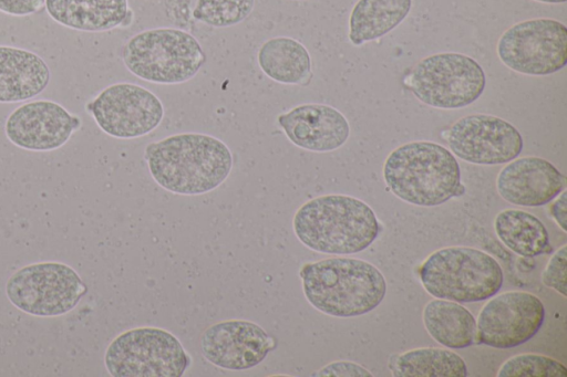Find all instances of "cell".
<instances>
[{
    "instance_id": "15",
    "label": "cell",
    "mask_w": 567,
    "mask_h": 377,
    "mask_svg": "<svg viewBox=\"0 0 567 377\" xmlns=\"http://www.w3.org/2000/svg\"><path fill=\"white\" fill-rule=\"evenodd\" d=\"M81 119L50 100L24 103L14 108L4 124L7 138L31 151H51L62 147L80 127Z\"/></svg>"
},
{
    "instance_id": "11",
    "label": "cell",
    "mask_w": 567,
    "mask_h": 377,
    "mask_svg": "<svg viewBox=\"0 0 567 377\" xmlns=\"http://www.w3.org/2000/svg\"><path fill=\"white\" fill-rule=\"evenodd\" d=\"M87 111L105 134L122 139L151 133L164 117L161 100L146 87L128 82L103 88L87 104Z\"/></svg>"
},
{
    "instance_id": "23",
    "label": "cell",
    "mask_w": 567,
    "mask_h": 377,
    "mask_svg": "<svg viewBox=\"0 0 567 377\" xmlns=\"http://www.w3.org/2000/svg\"><path fill=\"white\" fill-rule=\"evenodd\" d=\"M497 238L514 253L534 258L550 250L545 224L533 213L519 209H505L494 220Z\"/></svg>"
},
{
    "instance_id": "20",
    "label": "cell",
    "mask_w": 567,
    "mask_h": 377,
    "mask_svg": "<svg viewBox=\"0 0 567 377\" xmlns=\"http://www.w3.org/2000/svg\"><path fill=\"white\" fill-rule=\"evenodd\" d=\"M423 324L430 336L452 349L475 343L476 318L461 303L434 299L423 308Z\"/></svg>"
},
{
    "instance_id": "21",
    "label": "cell",
    "mask_w": 567,
    "mask_h": 377,
    "mask_svg": "<svg viewBox=\"0 0 567 377\" xmlns=\"http://www.w3.org/2000/svg\"><path fill=\"white\" fill-rule=\"evenodd\" d=\"M412 0H358L349 17L348 38L353 45L378 40L409 15Z\"/></svg>"
},
{
    "instance_id": "6",
    "label": "cell",
    "mask_w": 567,
    "mask_h": 377,
    "mask_svg": "<svg viewBox=\"0 0 567 377\" xmlns=\"http://www.w3.org/2000/svg\"><path fill=\"white\" fill-rule=\"evenodd\" d=\"M122 60L141 80L181 84L199 72L206 55L193 34L176 28H155L130 38L122 49Z\"/></svg>"
},
{
    "instance_id": "10",
    "label": "cell",
    "mask_w": 567,
    "mask_h": 377,
    "mask_svg": "<svg viewBox=\"0 0 567 377\" xmlns=\"http://www.w3.org/2000/svg\"><path fill=\"white\" fill-rule=\"evenodd\" d=\"M496 51L501 62L515 72L554 74L567 63V28L549 18L525 20L503 32Z\"/></svg>"
},
{
    "instance_id": "14",
    "label": "cell",
    "mask_w": 567,
    "mask_h": 377,
    "mask_svg": "<svg viewBox=\"0 0 567 377\" xmlns=\"http://www.w3.org/2000/svg\"><path fill=\"white\" fill-rule=\"evenodd\" d=\"M277 341L258 324L244 320L218 322L200 336L203 356L228 370H246L260 364Z\"/></svg>"
},
{
    "instance_id": "13",
    "label": "cell",
    "mask_w": 567,
    "mask_h": 377,
    "mask_svg": "<svg viewBox=\"0 0 567 377\" xmlns=\"http://www.w3.org/2000/svg\"><path fill=\"white\" fill-rule=\"evenodd\" d=\"M451 153L475 165H502L519 156L524 140L509 122L489 114L457 119L446 137Z\"/></svg>"
},
{
    "instance_id": "19",
    "label": "cell",
    "mask_w": 567,
    "mask_h": 377,
    "mask_svg": "<svg viewBox=\"0 0 567 377\" xmlns=\"http://www.w3.org/2000/svg\"><path fill=\"white\" fill-rule=\"evenodd\" d=\"M56 23L84 32H103L122 25L128 17L127 0H45Z\"/></svg>"
},
{
    "instance_id": "16",
    "label": "cell",
    "mask_w": 567,
    "mask_h": 377,
    "mask_svg": "<svg viewBox=\"0 0 567 377\" xmlns=\"http://www.w3.org/2000/svg\"><path fill=\"white\" fill-rule=\"evenodd\" d=\"M566 189V177L547 159L527 156L515 158L496 178V190L507 202L523 207H540Z\"/></svg>"
},
{
    "instance_id": "1",
    "label": "cell",
    "mask_w": 567,
    "mask_h": 377,
    "mask_svg": "<svg viewBox=\"0 0 567 377\" xmlns=\"http://www.w3.org/2000/svg\"><path fill=\"white\" fill-rule=\"evenodd\" d=\"M144 158L155 182L184 196L207 193L218 188L233 168L228 146L212 135L181 133L145 147Z\"/></svg>"
},
{
    "instance_id": "5",
    "label": "cell",
    "mask_w": 567,
    "mask_h": 377,
    "mask_svg": "<svg viewBox=\"0 0 567 377\" xmlns=\"http://www.w3.org/2000/svg\"><path fill=\"white\" fill-rule=\"evenodd\" d=\"M419 277L433 297L457 303L488 300L504 282L499 263L471 247H446L432 252L419 269Z\"/></svg>"
},
{
    "instance_id": "18",
    "label": "cell",
    "mask_w": 567,
    "mask_h": 377,
    "mask_svg": "<svg viewBox=\"0 0 567 377\" xmlns=\"http://www.w3.org/2000/svg\"><path fill=\"white\" fill-rule=\"evenodd\" d=\"M50 82V69L37 53L0 45V103H18L41 94Z\"/></svg>"
},
{
    "instance_id": "25",
    "label": "cell",
    "mask_w": 567,
    "mask_h": 377,
    "mask_svg": "<svg viewBox=\"0 0 567 377\" xmlns=\"http://www.w3.org/2000/svg\"><path fill=\"white\" fill-rule=\"evenodd\" d=\"M255 0H196L193 18L213 28H228L246 20Z\"/></svg>"
},
{
    "instance_id": "17",
    "label": "cell",
    "mask_w": 567,
    "mask_h": 377,
    "mask_svg": "<svg viewBox=\"0 0 567 377\" xmlns=\"http://www.w3.org/2000/svg\"><path fill=\"white\" fill-rule=\"evenodd\" d=\"M277 122L293 145L315 153L336 150L350 136L346 116L327 104L297 105L278 115Z\"/></svg>"
},
{
    "instance_id": "7",
    "label": "cell",
    "mask_w": 567,
    "mask_h": 377,
    "mask_svg": "<svg viewBox=\"0 0 567 377\" xmlns=\"http://www.w3.org/2000/svg\"><path fill=\"white\" fill-rule=\"evenodd\" d=\"M406 85L425 105L457 109L480 98L486 76L478 62L471 56L443 52L420 60L412 67Z\"/></svg>"
},
{
    "instance_id": "4",
    "label": "cell",
    "mask_w": 567,
    "mask_h": 377,
    "mask_svg": "<svg viewBox=\"0 0 567 377\" xmlns=\"http://www.w3.org/2000/svg\"><path fill=\"white\" fill-rule=\"evenodd\" d=\"M382 174L391 192L414 206H440L464 192L455 156L429 140L410 142L392 150Z\"/></svg>"
},
{
    "instance_id": "31",
    "label": "cell",
    "mask_w": 567,
    "mask_h": 377,
    "mask_svg": "<svg viewBox=\"0 0 567 377\" xmlns=\"http://www.w3.org/2000/svg\"><path fill=\"white\" fill-rule=\"evenodd\" d=\"M543 3H551V4H558V3H565L567 0H535Z\"/></svg>"
},
{
    "instance_id": "24",
    "label": "cell",
    "mask_w": 567,
    "mask_h": 377,
    "mask_svg": "<svg viewBox=\"0 0 567 377\" xmlns=\"http://www.w3.org/2000/svg\"><path fill=\"white\" fill-rule=\"evenodd\" d=\"M394 377H466L465 360L455 352L421 347L398 355L391 367Z\"/></svg>"
},
{
    "instance_id": "8",
    "label": "cell",
    "mask_w": 567,
    "mask_h": 377,
    "mask_svg": "<svg viewBox=\"0 0 567 377\" xmlns=\"http://www.w3.org/2000/svg\"><path fill=\"white\" fill-rule=\"evenodd\" d=\"M104 364L113 377H181L190 357L172 333L148 326L117 335L105 350Z\"/></svg>"
},
{
    "instance_id": "22",
    "label": "cell",
    "mask_w": 567,
    "mask_h": 377,
    "mask_svg": "<svg viewBox=\"0 0 567 377\" xmlns=\"http://www.w3.org/2000/svg\"><path fill=\"white\" fill-rule=\"evenodd\" d=\"M260 70L280 84H300L311 73V56L307 48L290 36H274L265 41L257 53Z\"/></svg>"
},
{
    "instance_id": "3",
    "label": "cell",
    "mask_w": 567,
    "mask_h": 377,
    "mask_svg": "<svg viewBox=\"0 0 567 377\" xmlns=\"http://www.w3.org/2000/svg\"><path fill=\"white\" fill-rule=\"evenodd\" d=\"M303 294L319 312L355 317L381 304L386 281L372 263L354 258H329L306 263L299 271Z\"/></svg>"
},
{
    "instance_id": "28",
    "label": "cell",
    "mask_w": 567,
    "mask_h": 377,
    "mask_svg": "<svg viewBox=\"0 0 567 377\" xmlns=\"http://www.w3.org/2000/svg\"><path fill=\"white\" fill-rule=\"evenodd\" d=\"M311 376H329V377H372L373 375L363 366L348 360L333 362L320 368Z\"/></svg>"
},
{
    "instance_id": "12",
    "label": "cell",
    "mask_w": 567,
    "mask_h": 377,
    "mask_svg": "<svg viewBox=\"0 0 567 377\" xmlns=\"http://www.w3.org/2000/svg\"><path fill=\"white\" fill-rule=\"evenodd\" d=\"M544 320L543 302L529 292L492 296L478 313L475 343L499 349L517 347L538 333Z\"/></svg>"
},
{
    "instance_id": "2",
    "label": "cell",
    "mask_w": 567,
    "mask_h": 377,
    "mask_svg": "<svg viewBox=\"0 0 567 377\" xmlns=\"http://www.w3.org/2000/svg\"><path fill=\"white\" fill-rule=\"evenodd\" d=\"M299 241L312 251L347 255L369 248L381 231L372 208L347 195H323L298 208L292 220Z\"/></svg>"
},
{
    "instance_id": "27",
    "label": "cell",
    "mask_w": 567,
    "mask_h": 377,
    "mask_svg": "<svg viewBox=\"0 0 567 377\" xmlns=\"http://www.w3.org/2000/svg\"><path fill=\"white\" fill-rule=\"evenodd\" d=\"M567 245L560 247L548 260L542 273V282L545 286L555 290L563 296L567 295Z\"/></svg>"
},
{
    "instance_id": "29",
    "label": "cell",
    "mask_w": 567,
    "mask_h": 377,
    "mask_svg": "<svg viewBox=\"0 0 567 377\" xmlns=\"http://www.w3.org/2000/svg\"><path fill=\"white\" fill-rule=\"evenodd\" d=\"M45 0H0V11L10 15L24 17L40 11Z\"/></svg>"
},
{
    "instance_id": "30",
    "label": "cell",
    "mask_w": 567,
    "mask_h": 377,
    "mask_svg": "<svg viewBox=\"0 0 567 377\" xmlns=\"http://www.w3.org/2000/svg\"><path fill=\"white\" fill-rule=\"evenodd\" d=\"M566 198L567 191L565 189L555 198V201L549 207L550 216L564 232L567 231Z\"/></svg>"
},
{
    "instance_id": "26",
    "label": "cell",
    "mask_w": 567,
    "mask_h": 377,
    "mask_svg": "<svg viewBox=\"0 0 567 377\" xmlns=\"http://www.w3.org/2000/svg\"><path fill=\"white\" fill-rule=\"evenodd\" d=\"M498 377H567V368L555 358L540 354H519L505 360Z\"/></svg>"
},
{
    "instance_id": "9",
    "label": "cell",
    "mask_w": 567,
    "mask_h": 377,
    "mask_svg": "<svg viewBox=\"0 0 567 377\" xmlns=\"http://www.w3.org/2000/svg\"><path fill=\"white\" fill-rule=\"evenodd\" d=\"M78 272L61 262H38L16 271L6 283V294L18 310L39 317L71 312L86 294Z\"/></svg>"
}]
</instances>
